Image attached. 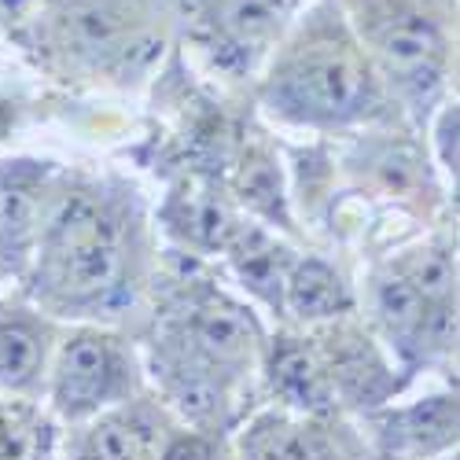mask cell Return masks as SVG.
Instances as JSON below:
<instances>
[{"label": "cell", "instance_id": "obj_5", "mask_svg": "<svg viewBox=\"0 0 460 460\" xmlns=\"http://www.w3.org/2000/svg\"><path fill=\"white\" fill-rule=\"evenodd\" d=\"M376 63L394 103L424 119L446 93L456 4L453 0H335Z\"/></svg>", "mask_w": 460, "mask_h": 460}, {"label": "cell", "instance_id": "obj_20", "mask_svg": "<svg viewBox=\"0 0 460 460\" xmlns=\"http://www.w3.org/2000/svg\"><path fill=\"white\" fill-rule=\"evenodd\" d=\"M446 460H449V456H446Z\"/></svg>", "mask_w": 460, "mask_h": 460}, {"label": "cell", "instance_id": "obj_8", "mask_svg": "<svg viewBox=\"0 0 460 460\" xmlns=\"http://www.w3.org/2000/svg\"><path fill=\"white\" fill-rule=\"evenodd\" d=\"M317 347L324 379H328V391L335 409H354V412H372L379 405L394 402L398 394V376H394V361H387L383 354L379 339L368 328H358L347 317L317 324V328H305Z\"/></svg>", "mask_w": 460, "mask_h": 460}, {"label": "cell", "instance_id": "obj_1", "mask_svg": "<svg viewBox=\"0 0 460 460\" xmlns=\"http://www.w3.org/2000/svg\"><path fill=\"white\" fill-rule=\"evenodd\" d=\"M144 258V225L126 196L96 181H63L33 217L26 288L49 317L100 324L133 305Z\"/></svg>", "mask_w": 460, "mask_h": 460}, {"label": "cell", "instance_id": "obj_17", "mask_svg": "<svg viewBox=\"0 0 460 460\" xmlns=\"http://www.w3.org/2000/svg\"><path fill=\"white\" fill-rule=\"evenodd\" d=\"M435 151H438V170L446 181L456 184V103H438L435 114Z\"/></svg>", "mask_w": 460, "mask_h": 460}, {"label": "cell", "instance_id": "obj_4", "mask_svg": "<svg viewBox=\"0 0 460 460\" xmlns=\"http://www.w3.org/2000/svg\"><path fill=\"white\" fill-rule=\"evenodd\" d=\"M368 310L379 347L405 372L446 361L456 347V243L428 240L379 265Z\"/></svg>", "mask_w": 460, "mask_h": 460}, {"label": "cell", "instance_id": "obj_11", "mask_svg": "<svg viewBox=\"0 0 460 460\" xmlns=\"http://www.w3.org/2000/svg\"><path fill=\"white\" fill-rule=\"evenodd\" d=\"M365 449L376 460H446L456 449V394L365 412Z\"/></svg>", "mask_w": 460, "mask_h": 460}, {"label": "cell", "instance_id": "obj_14", "mask_svg": "<svg viewBox=\"0 0 460 460\" xmlns=\"http://www.w3.org/2000/svg\"><path fill=\"white\" fill-rule=\"evenodd\" d=\"M221 247L228 254L233 273L240 277V284L254 298L270 302L273 310H280L284 284H288V273H291V265H295V254L277 236L265 233L261 225H247V221H233V225H228V233L221 236Z\"/></svg>", "mask_w": 460, "mask_h": 460}, {"label": "cell", "instance_id": "obj_19", "mask_svg": "<svg viewBox=\"0 0 460 460\" xmlns=\"http://www.w3.org/2000/svg\"><path fill=\"white\" fill-rule=\"evenodd\" d=\"M33 4H37V0H0V12H4V15H22Z\"/></svg>", "mask_w": 460, "mask_h": 460}, {"label": "cell", "instance_id": "obj_12", "mask_svg": "<svg viewBox=\"0 0 460 460\" xmlns=\"http://www.w3.org/2000/svg\"><path fill=\"white\" fill-rule=\"evenodd\" d=\"M59 342L56 321L26 302H0V394L41 398Z\"/></svg>", "mask_w": 460, "mask_h": 460}, {"label": "cell", "instance_id": "obj_16", "mask_svg": "<svg viewBox=\"0 0 460 460\" xmlns=\"http://www.w3.org/2000/svg\"><path fill=\"white\" fill-rule=\"evenodd\" d=\"M221 456H225L221 438L207 431H170L155 460H221Z\"/></svg>", "mask_w": 460, "mask_h": 460}, {"label": "cell", "instance_id": "obj_3", "mask_svg": "<svg viewBox=\"0 0 460 460\" xmlns=\"http://www.w3.org/2000/svg\"><path fill=\"white\" fill-rule=\"evenodd\" d=\"M261 66L258 100L284 126L354 129L391 119L398 107L335 0L302 8Z\"/></svg>", "mask_w": 460, "mask_h": 460}, {"label": "cell", "instance_id": "obj_15", "mask_svg": "<svg viewBox=\"0 0 460 460\" xmlns=\"http://www.w3.org/2000/svg\"><path fill=\"white\" fill-rule=\"evenodd\" d=\"M280 314H288L302 328H317L354 314V291L324 258H295L284 284Z\"/></svg>", "mask_w": 460, "mask_h": 460}, {"label": "cell", "instance_id": "obj_18", "mask_svg": "<svg viewBox=\"0 0 460 460\" xmlns=\"http://www.w3.org/2000/svg\"><path fill=\"white\" fill-rule=\"evenodd\" d=\"M0 460H26L22 446H19V435L12 428V416L4 412V405H0Z\"/></svg>", "mask_w": 460, "mask_h": 460}, {"label": "cell", "instance_id": "obj_10", "mask_svg": "<svg viewBox=\"0 0 460 460\" xmlns=\"http://www.w3.org/2000/svg\"><path fill=\"white\" fill-rule=\"evenodd\" d=\"M236 460H368V449L335 416L261 409L236 438Z\"/></svg>", "mask_w": 460, "mask_h": 460}, {"label": "cell", "instance_id": "obj_6", "mask_svg": "<svg viewBox=\"0 0 460 460\" xmlns=\"http://www.w3.org/2000/svg\"><path fill=\"white\" fill-rule=\"evenodd\" d=\"M144 391V368L129 342L107 324H78L59 335L45 398L70 428L126 405Z\"/></svg>", "mask_w": 460, "mask_h": 460}, {"label": "cell", "instance_id": "obj_13", "mask_svg": "<svg viewBox=\"0 0 460 460\" xmlns=\"http://www.w3.org/2000/svg\"><path fill=\"white\" fill-rule=\"evenodd\" d=\"M170 420L159 405L129 398L74 428L66 460H155L170 438Z\"/></svg>", "mask_w": 460, "mask_h": 460}, {"label": "cell", "instance_id": "obj_2", "mask_svg": "<svg viewBox=\"0 0 460 460\" xmlns=\"http://www.w3.org/2000/svg\"><path fill=\"white\" fill-rule=\"evenodd\" d=\"M265 332L251 305L210 280H184L155 314L147 372L191 431H225L251 405L265 368Z\"/></svg>", "mask_w": 460, "mask_h": 460}, {"label": "cell", "instance_id": "obj_7", "mask_svg": "<svg viewBox=\"0 0 460 460\" xmlns=\"http://www.w3.org/2000/svg\"><path fill=\"white\" fill-rule=\"evenodd\" d=\"M37 19L59 56L93 70L129 66L155 45L144 0H45Z\"/></svg>", "mask_w": 460, "mask_h": 460}, {"label": "cell", "instance_id": "obj_9", "mask_svg": "<svg viewBox=\"0 0 460 460\" xmlns=\"http://www.w3.org/2000/svg\"><path fill=\"white\" fill-rule=\"evenodd\" d=\"M203 41L228 70H254L298 19L302 0H196Z\"/></svg>", "mask_w": 460, "mask_h": 460}]
</instances>
